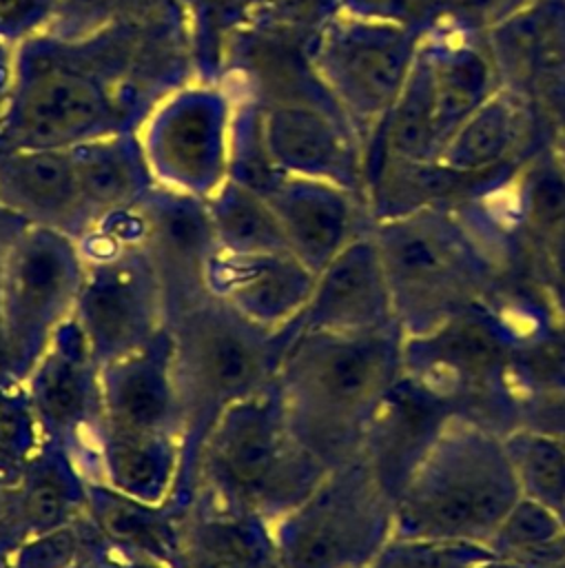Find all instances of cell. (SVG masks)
<instances>
[{"mask_svg":"<svg viewBox=\"0 0 565 568\" xmlns=\"http://www.w3.org/2000/svg\"><path fill=\"white\" fill-rule=\"evenodd\" d=\"M270 526L281 568H363L388 544L392 499L361 453Z\"/></svg>","mask_w":565,"mask_h":568,"instance_id":"5b68a950","label":"cell"},{"mask_svg":"<svg viewBox=\"0 0 565 568\" xmlns=\"http://www.w3.org/2000/svg\"><path fill=\"white\" fill-rule=\"evenodd\" d=\"M363 568H370V564H368V566H363Z\"/></svg>","mask_w":565,"mask_h":568,"instance_id":"ab89813d","label":"cell"},{"mask_svg":"<svg viewBox=\"0 0 565 568\" xmlns=\"http://www.w3.org/2000/svg\"><path fill=\"white\" fill-rule=\"evenodd\" d=\"M421 47V31L346 16L319 42L315 69L348 120L368 129L399 98Z\"/></svg>","mask_w":565,"mask_h":568,"instance_id":"ba28073f","label":"cell"},{"mask_svg":"<svg viewBox=\"0 0 565 568\" xmlns=\"http://www.w3.org/2000/svg\"><path fill=\"white\" fill-rule=\"evenodd\" d=\"M474 568H514V566H505V564H476Z\"/></svg>","mask_w":565,"mask_h":568,"instance_id":"74e56055","label":"cell"},{"mask_svg":"<svg viewBox=\"0 0 565 568\" xmlns=\"http://www.w3.org/2000/svg\"><path fill=\"white\" fill-rule=\"evenodd\" d=\"M144 155L166 189L208 200L228 178L226 104L210 91H186L146 129Z\"/></svg>","mask_w":565,"mask_h":568,"instance_id":"4fadbf2b","label":"cell"},{"mask_svg":"<svg viewBox=\"0 0 565 568\" xmlns=\"http://www.w3.org/2000/svg\"><path fill=\"white\" fill-rule=\"evenodd\" d=\"M71 155L95 222L111 211L135 206L153 189V171L133 138H95L71 146Z\"/></svg>","mask_w":565,"mask_h":568,"instance_id":"7402d4cb","label":"cell"},{"mask_svg":"<svg viewBox=\"0 0 565 568\" xmlns=\"http://www.w3.org/2000/svg\"><path fill=\"white\" fill-rule=\"evenodd\" d=\"M104 433L182 437L173 344L164 328L148 346L100 368Z\"/></svg>","mask_w":565,"mask_h":568,"instance_id":"9a60e30c","label":"cell"},{"mask_svg":"<svg viewBox=\"0 0 565 568\" xmlns=\"http://www.w3.org/2000/svg\"><path fill=\"white\" fill-rule=\"evenodd\" d=\"M273 206L290 253L315 275L359 231L357 193L315 178L286 175L266 197Z\"/></svg>","mask_w":565,"mask_h":568,"instance_id":"d6986e66","label":"cell"},{"mask_svg":"<svg viewBox=\"0 0 565 568\" xmlns=\"http://www.w3.org/2000/svg\"><path fill=\"white\" fill-rule=\"evenodd\" d=\"M100 364L71 315L24 377L44 442L62 446L86 481H102L104 404Z\"/></svg>","mask_w":565,"mask_h":568,"instance_id":"52a82bcc","label":"cell"},{"mask_svg":"<svg viewBox=\"0 0 565 568\" xmlns=\"http://www.w3.org/2000/svg\"><path fill=\"white\" fill-rule=\"evenodd\" d=\"M346 16L388 22L425 33L443 18V0H341Z\"/></svg>","mask_w":565,"mask_h":568,"instance_id":"4dcf8cb0","label":"cell"},{"mask_svg":"<svg viewBox=\"0 0 565 568\" xmlns=\"http://www.w3.org/2000/svg\"><path fill=\"white\" fill-rule=\"evenodd\" d=\"M84 513V475L62 446L42 442L0 508V548L9 557L24 539L62 528Z\"/></svg>","mask_w":565,"mask_h":568,"instance_id":"ffe728a7","label":"cell"},{"mask_svg":"<svg viewBox=\"0 0 565 568\" xmlns=\"http://www.w3.org/2000/svg\"><path fill=\"white\" fill-rule=\"evenodd\" d=\"M166 328L182 406L179 468L166 506L182 519L193 501L199 453L213 426L233 404L275 382L299 328L295 320L281 331H266L213 295Z\"/></svg>","mask_w":565,"mask_h":568,"instance_id":"6da1fadb","label":"cell"},{"mask_svg":"<svg viewBox=\"0 0 565 568\" xmlns=\"http://www.w3.org/2000/svg\"><path fill=\"white\" fill-rule=\"evenodd\" d=\"M73 317L100 366L148 346L164 328V300L142 246L84 262Z\"/></svg>","mask_w":565,"mask_h":568,"instance_id":"30bf717a","label":"cell"},{"mask_svg":"<svg viewBox=\"0 0 565 568\" xmlns=\"http://www.w3.org/2000/svg\"><path fill=\"white\" fill-rule=\"evenodd\" d=\"M42 442L27 382L0 366V479L16 484Z\"/></svg>","mask_w":565,"mask_h":568,"instance_id":"4316f807","label":"cell"},{"mask_svg":"<svg viewBox=\"0 0 565 568\" xmlns=\"http://www.w3.org/2000/svg\"><path fill=\"white\" fill-rule=\"evenodd\" d=\"M179 468V439L104 433L102 481L148 504H166Z\"/></svg>","mask_w":565,"mask_h":568,"instance_id":"cb8c5ba5","label":"cell"},{"mask_svg":"<svg viewBox=\"0 0 565 568\" xmlns=\"http://www.w3.org/2000/svg\"><path fill=\"white\" fill-rule=\"evenodd\" d=\"M49 0H0V36H24L47 13Z\"/></svg>","mask_w":565,"mask_h":568,"instance_id":"d6a6232c","label":"cell"},{"mask_svg":"<svg viewBox=\"0 0 565 568\" xmlns=\"http://www.w3.org/2000/svg\"><path fill=\"white\" fill-rule=\"evenodd\" d=\"M315 273L290 251L281 253H224L208 264L206 286L213 297L248 322L281 331L306 308Z\"/></svg>","mask_w":565,"mask_h":568,"instance_id":"2e32d148","label":"cell"},{"mask_svg":"<svg viewBox=\"0 0 565 568\" xmlns=\"http://www.w3.org/2000/svg\"><path fill=\"white\" fill-rule=\"evenodd\" d=\"M556 519L541 501H521L514 504L499 530L496 537H503L510 546H532L556 535Z\"/></svg>","mask_w":565,"mask_h":568,"instance_id":"1f68e13d","label":"cell"},{"mask_svg":"<svg viewBox=\"0 0 565 568\" xmlns=\"http://www.w3.org/2000/svg\"><path fill=\"white\" fill-rule=\"evenodd\" d=\"M510 455L479 433L439 442L392 501L399 537L476 541L494 537L516 504Z\"/></svg>","mask_w":565,"mask_h":568,"instance_id":"277c9868","label":"cell"},{"mask_svg":"<svg viewBox=\"0 0 565 568\" xmlns=\"http://www.w3.org/2000/svg\"><path fill=\"white\" fill-rule=\"evenodd\" d=\"M215 240L224 253H281L290 251L281 224L266 197L224 180L206 200Z\"/></svg>","mask_w":565,"mask_h":568,"instance_id":"484cf974","label":"cell"},{"mask_svg":"<svg viewBox=\"0 0 565 568\" xmlns=\"http://www.w3.org/2000/svg\"><path fill=\"white\" fill-rule=\"evenodd\" d=\"M137 209L144 215L146 233L142 248L157 275L166 326L206 300V273L219 246L206 200L153 186Z\"/></svg>","mask_w":565,"mask_h":568,"instance_id":"7c38bea8","label":"cell"},{"mask_svg":"<svg viewBox=\"0 0 565 568\" xmlns=\"http://www.w3.org/2000/svg\"><path fill=\"white\" fill-rule=\"evenodd\" d=\"M86 513L102 537L129 559L171 568L182 548V519L166 504L135 499L104 481H86Z\"/></svg>","mask_w":565,"mask_h":568,"instance_id":"44dd1931","label":"cell"},{"mask_svg":"<svg viewBox=\"0 0 565 568\" xmlns=\"http://www.w3.org/2000/svg\"><path fill=\"white\" fill-rule=\"evenodd\" d=\"M328 470L292 433L273 382L217 419L199 453L191 504L273 524L299 506Z\"/></svg>","mask_w":565,"mask_h":568,"instance_id":"3957f363","label":"cell"},{"mask_svg":"<svg viewBox=\"0 0 565 568\" xmlns=\"http://www.w3.org/2000/svg\"><path fill=\"white\" fill-rule=\"evenodd\" d=\"M394 324L390 288L372 233L346 244L315 277L299 331L368 333Z\"/></svg>","mask_w":565,"mask_h":568,"instance_id":"5bb4252c","label":"cell"},{"mask_svg":"<svg viewBox=\"0 0 565 568\" xmlns=\"http://www.w3.org/2000/svg\"><path fill=\"white\" fill-rule=\"evenodd\" d=\"M463 38L459 42L441 44L436 40L423 44L434 67L439 151L454 131L501 89L487 44L485 51H481L479 47L465 44Z\"/></svg>","mask_w":565,"mask_h":568,"instance_id":"603a6c76","label":"cell"},{"mask_svg":"<svg viewBox=\"0 0 565 568\" xmlns=\"http://www.w3.org/2000/svg\"><path fill=\"white\" fill-rule=\"evenodd\" d=\"M182 541L248 568H281L273 526L255 515L191 504L182 517Z\"/></svg>","mask_w":565,"mask_h":568,"instance_id":"d4e9b609","label":"cell"},{"mask_svg":"<svg viewBox=\"0 0 565 568\" xmlns=\"http://www.w3.org/2000/svg\"><path fill=\"white\" fill-rule=\"evenodd\" d=\"M394 366V324L368 333L299 331L275 377L292 433L328 468L361 455Z\"/></svg>","mask_w":565,"mask_h":568,"instance_id":"7a4b0ae2","label":"cell"},{"mask_svg":"<svg viewBox=\"0 0 565 568\" xmlns=\"http://www.w3.org/2000/svg\"><path fill=\"white\" fill-rule=\"evenodd\" d=\"M78 568H162V566H155V564H144V561H135V559H129L126 555L117 552L115 548L91 559V561H84L82 566Z\"/></svg>","mask_w":565,"mask_h":568,"instance_id":"d590c367","label":"cell"},{"mask_svg":"<svg viewBox=\"0 0 565 568\" xmlns=\"http://www.w3.org/2000/svg\"><path fill=\"white\" fill-rule=\"evenodd\" d=\"M339 111L286 102L264 115V140L273 162L286 175L315 178L361 191V153ZM343 115V113H341Z\"/></svg>","mask_w":565,"mask_h":568,"instance_id":"e0dca14e","label":"cell"},{"mask_svg":"<svg viewBox=\"0 0 565 568\" xmlns=\"http://www.w3.org/2000/svg\"><path fill=\"white\" fill-rule=\"evenodd\" d=\"M106 91L86 71L31 55L4 113L16 149H71L102 138L113 124Z\"/></svg>","mask_w":565,"mask_h":568,"instance_id":"8fae6325","label":"cell"},{"mask_svg":"<svg viewBox=\"0 0 565 568\" xmlns=\"http://www.w3.org/2000/svg\"><path fill=\"white\" fill-rule=\"evenodd\" d=\"M516 479H523L536 497L552 501L565 495V455L556 444L541 437L516 439L510 446Z\"/></svg>","mask_w":565,"mask_h":568,"instance_id":"f546056e","label":"cell"},{"mask_svg":"<svg viewBox=\"0 0 565 568\" xmlns=\"http://www.w3.org/2000/svg\"><path fill=\"white\" fill-rule=\"evenodd\" d=\"M379 248L394 317L412 322L414 313L450 311L470 284V255L459 229L443 215L423 209L377 222Z\"/></svg>","mask_w":565,"mask_h":568,"instance_id":"9c48e42d","label":"cell"},{"mask_svg":"<svg viewBox=\"0 0 565 568\" xmlns=\"http://www.w3.org/2000/svg\"><path fill=\"white\" fill-rule=\"evenodd\" d=\"M0 206L33 226L80 240L93 224L71 149H13L0 155Z\"/></svg>","mask_w":565,"mask_h":568,"instance_id":"ac0fdd59","label":"cell"},{"mask_svg":"<svg viewBox=\"0 0 565 568\" xmlns=\"http://www.w3.org/2000/svg\"><path fill=\"white\" fill-rule=\"evenodd\" d=\"M29 222L13 211L0 206V302H2V286H4V275H7V264L11 257V251L20 235L27 231Z\"/></svg>","mask_w":565,"mask_h":568,"instance_id":"836d02e7","label":"cell"},{"mask_svg":"<svg viewBox=\"0 0 565 568\" xmlns=\"http://www.w3.org/2000/svg\"><path fill=\"white\" fill-rule=\"evenodd\" d=\"M9 486L11 484H7L4 479H0V508H2V504H4V499H7V493H9Z\"/></svg>","mask_w":565,"mask_h":568,"instance_id":"8d00e7d4","label":"cell"},{"mask_svg":"<svg viewBox=\"0 0 565 568\" xmlns=\"http://www.w3.org/2000/svg\"><path fill=\"white\" fill-rule=\"evenodd\" d=\"M483 555L470 541L408 539L388 541L370 561V568H474Z\"/></svg>","mask_w":565,"mask_h":568,"instance_id":"f1b7e54d","label":"cell"},{"mask_svg":"<svg viewBox=\"0 0 565 568\" xmlns=\"http://www.w3.org/2000/svg\"><path fill=\"white\" fill-rule=\"evenodd\" d=\"M171 568H248V566L182 541V548L173 559Z\"/></svg>","mask_w":565,"mask_h":568,"instance_id":"e575fe53","label":"cell"},{"mask_svg":"<svg viewBox=\"0 0 565 568\" xmlns=\"http://www.w3.org/2000/svg\"><path fill=\"white\" fill-rule=\"evenodd\" d=\"M78 240L29 224L16 242L0 302L7 368L22 379L44 353L55 328L73 315L84 280Z\"/></svg>","mask_w":565,"mask_h":568,"instance_id":"8992f818","label":"cell"},{"mask_svg":"<svg viewBox=\"0 0 565 568\" xmlns=\"http://www.w3.org/2000/svg\"><path fill=\"white\" fill-rule=\"evenodd\" d=\"M113 546L102 537L89 513L75 521L24 539L9 557L7 568H78Z\"/></svg>","mask_w":565,"mask_h":568,"instance_id":"83f0119b","label":"cell"},{"mask_svg":"<svg viewBox=\"0 0 565 568\" xmlns=\"http://www.w3.org/2000/svg\"><path fill=\"white\" fill-rule=\"evenodd\" d=\"M0 568H7V552L0 548Z\"/></svg>","mask_w":565,"mask_h":568,"instance_id":"f35d334b","label":"cell"}]
</instances>
